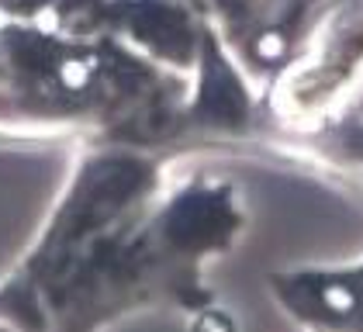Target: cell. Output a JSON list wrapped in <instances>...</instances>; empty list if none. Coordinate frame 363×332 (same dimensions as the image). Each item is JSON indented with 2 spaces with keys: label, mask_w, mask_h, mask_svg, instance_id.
<instances>
[{
  "label": "cell",
  "mask_w": 363,
  "mask_h": 332,
  "mask_svg": "<svg viewBox=\"0 0 363 332\" xmlns=\"http://www.w3.org/2000/svg\"><path fill=\"white\" fill-rule=\"evenodd\" d=\"M280 301L322 332H363V263L329 274H298L280 284Z\"/></svg>",
  "instance_id": "cell-1"
},
{
  "label": "cell",
  "mask_w": 363,
  "mask_h": 332,
  "mask_svg": "<svg viewBox=\"0 0 363 332\" xmlns=\"http://www.w3.org/2000/svg\"><path fill=\"white\" fill-rule=\"evenodd\" d=\"M197 332H232V329H228V322H225L222 315H215V311H211V315H204V319H201Z\"/></svg>",
  "instance_id": "cell-2"
}]
</instances>
